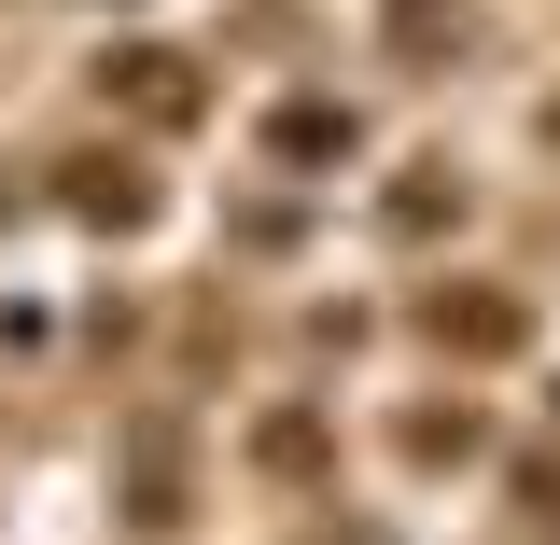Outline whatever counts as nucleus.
Wrapping results in <instances>:
<instances>
[{
	"mask_svg": "<svg viewBox=\"0 0 560 545\" xmlns=\"http://www.w3.org/2000/svg\"><path fill=\"white\" fill-rule=\"evenodd\" d=\"M420 336L463 349V364H504V349L533 336V308H518L504 280H448V294H420Z\"/></svg>",
	"mask_w": 560,
	"mask_h": 545,
	"instance_id": "f257e3e1",
	"label": "nucleus"
},
{
	"mask_svg": "<svg viewBox=\"0 0 560 545\" xmlns=\"http://www.w3.org/2000/svg\"><path fill=\"white\" fill-rule=\"evenodd\" d=\"M448 210H463V182H448V168H407V182H393V238H420V224H448Z\"/></svg>",
	"mask_w": 560,
	"mask_h": 545,
	"instance_id": "0eeeda50",
	"label": "nucleus"
},
{
	"mask_svg": "<svg viewBox=\"0 0 560 545\" xmlns=\"http://www.w3.org/2000/svg\"><path fill=\"white\" fill-rule=\"evenodd\" d=\"M168 518H183V448L140 434V532H168Z\"/></svg>",
	"mask_w": 560,
	"mask_h": 545,
	"instance_id": "423d86ee",
	"label": "nucleus"
},
{
	"mask_svg": "<svg viewBox=\"0 0 560 545\" xmlns=\"http://www.w3.org/2000/svg\"><path fill=\"white\" fill-rule=\"evenodd\" d=\"M477 448H490L477 406H420V419H407V462H477Z\"/></svg>",
	"mask_w": 560,
	"mask_h": 545,
	"instance_id": "39448f33",
	"label": "nucleus"
},
{
	"mask_svg": "<svg viewBox=\"0 0 560 545\" xmlns=\"http://www.w3.org/2000/svg\"><path fill=\"white\" fill-rule=\"evenodd\" d=\"M98 84L127 98L140 127H197V112H210V84H197V57H168V43H127V57H98Z\"/></svg>",
	"mask_w": 560,
	"mask_h": 545,
	"instance_id": "f03ea898",
	"label": "nucleus"
},
{
	"mask_svg": "<svg viewBox=\"0 0 560 545\" xmlns=\"http://www.w3.org/2000/svg\"><path fill=\"white\" fill-rule=\"evenodd\" d=\"M70 210L127 238V224H154V182H140V168H70Z\"/></svg>",
	"mask_w": 560,
	"mask_h": 545,
	"instance_id": "20e7f679",
	"label": "nucleus"
},
{
	"mask_svg": "<svg viewBox=\"0 0 560 545\" xmlns=\"http://www.w3.org/2000/svg\"><path fill=\"white\" fill-rule=\"evenodd\" d=\"M350 140H364V127H350L337 98H280V112H267V154H280V168H337Z\"/></svg>",
	"mask_w": 560,
	"mask_h": 545,
	"instance_id": "7ed1b4c3",
	"label": "nucleus"
},
{
	"mask_svg": "<svg viewBox=\"0 0 560 545\" xmlns=\"http://www.w3.org/2000/svg\"><path fill=\"white\" fill-rule=\"evenodd\" d=\"M253 462H267V476H308V462H323V434H308V419H267V434H253Z\"/></svg>",
	"mask_w": 560,
	"mask_h": 545,
	"instance_id": "6e6552de",
	"label": "nucleus"
},
{
	"mask_svg": "<svg viewBox=\"0 0 560 545\" xmlns=\"http://www.w3.org/2000/svg\"><path fill=\"white\" fill-rule=\"evenodd\" d=\"M518 503H533V518L560 532V462H518Z\"/></svg>",
	"mask_w": 560,
	"mask_h": 545,
	"instance_id": "1a4fd4ad",
	"label": "nucleus"
}]
</instances>
